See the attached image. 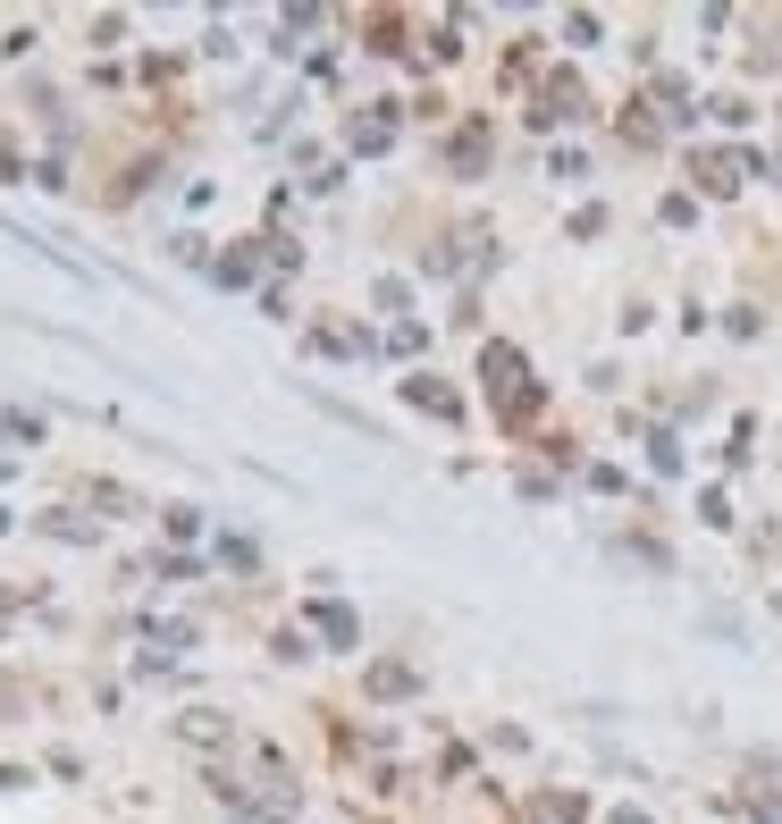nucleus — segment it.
<instances>
[{"label":"nucleus","instance_id":"obj_1","mask_svg":"<svg viewBox=\"0 0 782 824\" xmlns=\"http://www.w3.org/2000/svg\"><path fill=\"white\" fill-rule=\"evenodd\" d=\"M488 396H496L505 421H531L538 413V379H531V363H522L514 346H488Z\"/></svg>","mask_w":782,"mask_h":824},{"label":"nucleus","instance_id":"obj_2","mask_svg":"<svg viewBox=\"0 0 782 824\" xmlns=\"http://www.w3.org/2000/svg\"><path fill=\"white\" fill-rule=\"evenodd\" d=\"M741 169H749L741 152H706V160H699V186H706V193H732V186H741Z\"/></svg>","mask_w":782,"mask_h":824},{"label":"nucleus","instance_id":"obj_3","mask_svg":"<svg viewBox=\"0 0 782 824\" xmlns=\"http://www.w3.org/2000/svg\"><path fill=\"white\" fill-rule=\"evenodd\" d=\"M311 623H320L337 648H354V614H345V606H311Z\"/></svg>","mask_w":782,"mask_h":824},{"label":"nucleus","instance_id":"obj_4","mask_svg":"<svg viewBox=\"0 0 782 824\" xmlns=\"http://www.w3.org/2000/svg\"><path fill=\"white\" fill-rule=\"evenodd\" d=\"M404 396H413V404H420V413H455V396H446V387H438V379H413V387H404Z\"/></svg>","mask_w":782,"mask_h":824},{"label":"nucleus","instance_id":"obj_5","mask_svg":"<svg viewBox=\"0 0 782 824\" xmlns=\"http://www.w3.org/2000/svg\"><path fill=\"white\" fill-rule=\"evenodd\" d=\"M370 691H379V698H404V691H413V665H379V673H370Z\"/></svg>","mask_w":782,"mask_h":824},{"label":"nucleus","instance_id":"obj_6","mask_svg":"<svg viewBox=\"0 0 782 824\" xmlns=\"http://www.w3.org/2000/svg\"><path fill=\"white\" fill-rule=\"evenodd\" d=\"M479 160H488V135L463 127V135H455V169H479Z\"/></svg>","mask_w":782,"mask_h":824}]
</instances>
